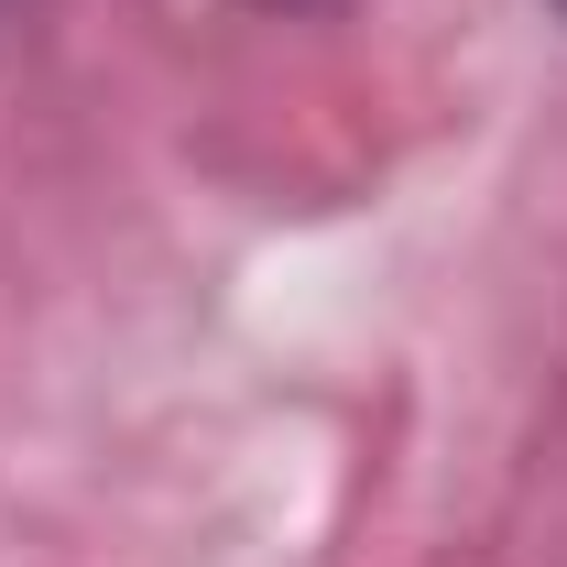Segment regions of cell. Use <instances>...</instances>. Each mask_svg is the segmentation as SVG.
<instances>
[{"label": "cell", "mask_w": 567, "mask_h": 567, "mask_svg": "<svg viewBox=\"0 0 567 567\" xmlns=\"http://www.w3.org/2000/svg\"><path fill=\"white\" fill-rule=\"evenodd\" d=\"M251 11H274V22H317V11H350V0H251Z\"/></svg>", "instance_id": "obj_1"}, {"label": "cell", "mask_w": 567, "mask_h": 567, "mask_svg": "<svg viewBox=\"0 0 567 567\" xmlns=\"http://www.w3.org/2000/svg\"><path fill=\"white\" fill-rule=\"evenodd\" d=\"M557 11H567V0H557Z\"/></svg>", "instance_id": "obj_2"}]
</instances>
